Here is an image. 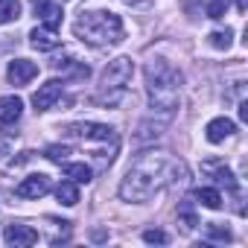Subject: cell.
I'll use <instances>...</instances> for the list:
<instances>
[{"instance_id":"6da1fadb","label":"cell","mask_w":248,"mask_h":248,"mask_svg":"<svg viewBox=\"0 0 248 248\" xmlns=\"http://www.w3.org/2000/svg\"><path fill=\"white\" fill-rule=\"evenodd\" d=\"M170 167H172V161L167 155L138 158L135 167L126 172V178L120 184V199L123 202H149L170 181Z\"/></svg>"},{"instance_id":"7c38bea8","label":"cell","mask_w":248,"mask_h":248,"mask_svg":"<svg viewBox=\"0 0 248 248\" xmlns=\"http://www.w3.org/2000/svg\"><path fill=\"white\" fill-rule=\"evenodd\" d=\"M35 9H38V18H41V24H44L47 30L59 32V27H62V18H64L62 6H59V3H50V0H41V3H35Z\"/></svg>"},{"instance_id":"ac0fdd59","label":"cell","mask_w":248,"mask_h":248,"mask_svg":"<svg viewBox=\"0 0 248 248\" xmlns=\"http://www.w3.org/2000/svg\"><path fill=\"white\" fill-rule=\"evenodd\" d=\"M196 199H199L204 207H210V210H219V207H222V196H219V190H213V187H199V190H196Z\"/></svg>"},{"instance_id":"d4e9b609","label":"cell","mask_w":248,"mask_h":248,"mask_svg":"<svg viewBox=\"0 0 248 248\" xmlns=\"http://www.w3.org/2000/svg\"><path fill=\"white\" fill-rule=\"evenodd\" d=\"M239 120H242V123L248 120V102H239Z\"/></svg>"},{"instance_id":"8fae6325","label":"cell","mask_w":248,"mask_h":248,"mask_svg":"<svg viewBox=\"0 0 248 248\" xmlns=\"http://www.w3.org/2000/svg\"><path fill=\"white\" fill-rule=\"evenodd\" d=\"M233 132H236L233 120H228V117H216V120H210V123H207L204 138H207L210 143H222V140H225V138H231Z\"/></svg>"},{"instance_id":"484cf974","label":"cell","mask_w":248,"mask_h":248,"mask_svg":"<svg viewBox=\"0 0 248 248\" xmlns=\"http://www.w3.org/2000/svg\"><path fill=\"white\" fill-rule=\"evenodd\" d=\"M126 3H129V6H146L149 0H126Z\"/></svg>"},{"instance_id":"ba28073f","label":"cell","mask_w":248,"mask_h":248,"mask_svg":"<svg viewBox=\"0 0 248 248\" xmlns=\"http://www.w3.org/2000/svg\"><path fill=\"white\" fill-rule=\"evenodd\" d=\"M50 190V178L47 175H30V178H24L18 187H15V193L21 196V199H41L44 193Z\"/></svg>"},{"instance_id":"9c48e42d","label":"cell","mask_w":248,"mask_h":248,"mask_svg":"<svg viewBox=\"0 0 248 248\" xmlns=\"http://www.w3.org/2000/svg\"><path fill=\"white\" fill-rule=\"evenodd\" d=\"M202 172H204V175H210L216 184H225L228 190H236L233 172L225 167V161H219V158H213V161H204V164H202Z\"/></svg>"},{"instance_id":"603a6c76","label":"cell","mask_w":248,"mask_h":248,"mask_svg":"<svg viewBox=\"0 0 248 248\" xmlns=\"http://www.w3.org/2000/svg\"><path fill=\"white\" fill-rule=\"evenodd\" d=\"M207 231H210V236H213V239H222V242H228V239H231V233H228V231H222V228H216L213 222L207 225Z\"/></svg>"},{"instance_id":"30bf717a","label":"cell","mask_w":248,"mask_h":248,"mask_svg":"<svg viewBox=\"0 0 248 248\" xmlns=\"http://www.w3.org/2000/svg\"><path fill=\"white\" fill-rule=\"evenodd\" d=\"M3 239L9 242V245H35L38 242V231L35 228H30V225H6V231H3Z\"/></svg>"},{"instance_id":"2e32d148","label":"cell","mask_w":248,"mask_h":248,"mask_svg":"<svg viewBox=\"0 0 248 248\" xmlns=\"http://www.w3.org/2000/svg\"><path fill=\"white\" fill-rule=\"evenodd\" d=\"M64 175L70 181H76V184H88L93 178V170L88 164H64Z\"/></svg>"},{"instance_id":"8992f818","label":"cell","mask_w":248,"mask_h":248,"mask_svg":"<svg viewBox=\"0 0 248 248\" xmlns=\"http://www.w3.org/2000/svg\"><path fill=\"white\" fill-rule=\"evenodd\" d=\"M6 76H9L12 85H27V82H32V79L38 76V64L30 62V59H15V62H9V67H6Z\"/></svg>"},{"instance_id":"cb8c5ba5","label":"cell","mask_w":248,"mask_h":248,"mask_svg":"<svg viewBox=\"0 0 248 248\" xmlns=\"http://www.w3.org/2000/svg\"><path fill=\"white\" fill-rule=\"evenodd\" d=\"M181 219L187 222L184 228H193V225H196V216H193V210H190V207H184V210H181Z\"/></svg>"},{"instance_id":"277c9868","label":"cell","mask_w":248,"mask_h":248,"mask_svg":"<svg viewBox=\"0 0 248 248\" xmlns=\"http://www.w3.org/2000/svg\"><path fill=\"white\" fill-rule=\"evenodd\" d=\"M132 73H135V64L132 59L120 56L114 62H108V67L102 70V88L96 93V102L102 105H117L123 96H126V88L132 82Z\"/></svg>"},{"instance_id":"9a60e30c","label":"cell","mask_w":248,"mask_h":248,"mask_svg":"<svg viewBox=\"0 0 248 248\" xmlns=\"http://www.w3.org/2000/svg\"><path fill=\"white\" fill-rule=\"evenodd\" d=\"M56 199H59L64 207L79 204V190H76V181H62V184L56 187Z\"/></svg>"},{"instance_id":"e0dca14e","label":"cell","mask_w":248,"mask_h":248,"mask_svg":"<svg viewBox=\"0 0 248 248\" xmlns=\"http://www.w3.org/2000/svg\"><path fill=\"white\" fill-rule=\"evenodd\" d=\"M21 18V0H0V27Z\"/></svg>"},{"instance_id":"5bb4252c","label":"cell","mask_w":248,"mask_h":248,"mask_svg":"<svg viewBox=\"0 0 248 248\" xmlns=\"http://www.w3.org/2000/svg\"><path fill=\"white\" fill-rule=\"evenodd\" d=\"M30 44H32L35 50H56V47H59V38H56L53 30L41 27V30H32V32H30Z\"/></svg>"},{"instance_id":"5b68a950","label":"cell","mask_w":248,"mask_h":248,"mask_svg":"<svg viewBox=\"0 0 248 248\" xmlns=\"http://www.w3.org/2000/svg\"><path fill=\"white\" fill-rule=\"evenodd\" d=\"M70 135H79L82 140H117L111 126H102V123H76V126L67 129Z\"/></svg>"},{"instance_id":"7a4b0ae2","label":"cell","mask_w":248,"mask_h":248,"mask_svg":"<svg viewBox=\"0 0 248 248\" xmlns=\"http://www.w3.org/2000/svg\"><path fill=\"white\" fill-rule=\"evenodd\" d=\"M181 79H184L181 70H175L164 59H152L146 64V91H149L152 114H158V120H164V123H170L175 108H178Z\"/></svg>"},{"instance_id":"3957f363","label":"cell","mask_w":248,"mask_h":248,"mask_svg":"<svg viewBox=\"0 0 248 248\" xmlns=\"http://www.w3.org/2000/svg\"><path fill=\"white\" fill-rule=\"evenodd\" d=\"M76 38L93 47H108L123 41V21L114 12H82L73 24Z\"/></svg>"},{"instance_id":"ffe728a7","label":"cell","mask_w":248,"mask_h":248,"mask_svg":"<svg viewBox=\"0 0 248 248\" xmlns=\"http://www.w3.org/2000/svg\"><path fill=\"white\" fill-rule=\"evenodd\" d=\"M67 155H73V152H70V146H59V143L47 146V152H44V158H50L53 164H64V161H67Z\"/></svg>"},{"instance_id":"52a82bcc","label":"cell","mask_w":248,"mask_h":248,"mask_svg":"<svg viewBox=\"0 0 248 248\" xmlns=\"http://www.w3.org/2000/svg\"><path fill=\"white\" fill-rule=\"evenodd\" d=\"M62 82L59 79H50V82H44L35 93H32V105H35V111H47V108H53V102L62 96Z\"/></svg>"},{"instance_id":"d6986e66","label":"cell","mask_w":248,"mask_h":248,"mask_svg":"<svg viewBox=\"0 0 248 248\" xmlns=\"http://www.w3.org/2000/svg\"><path fill=\"white\" fill-rule=\"evenodd\" d=\"M207 38H210V47L228 50V47H231V38H233V30H216V32H210Z\"/></svg>"},{"instance_id":"44dd1931","label":"cell","mask_w":248,"mask_h":248,"mask_svg":"<svg viewBox=\"0 0 248 248\" xmlns=\"http://www.w3.org/2000/svg\"><path fill=\"white\" fill-rule=\"evenodd\" d=\"M225 9H228V3H225V0H210V6H207V18L219 21V18L225 15Z\"/></svg>"},{"instance_id":"4fadbf2b","label":"cell","mask_w":248,"mask_h":248,"mask_svg":"<svg viewBox=\"0 0 248 248\" xmlns=\"http://www.w3.org/2000/svg\"><path fill=\"white\" fill-rule=\"evenodd\" d=\"M24 114V102L21 96H3L0 99V126H15Z\"/></svg>"},{"instance_id":"4316f807","label":"cell","mask_w":248,"mask_h":248,"mask_svg":"<svg viewBox=\"0 0 248 248\" xmlns=\"http://www.w3.org/2000/svg\"><path fill=\"white\" fill-rule=\"evenodd\" d=\"M236 9H239V12H245V0H236Z\"/></svg>"},{"instance_id":"7402d4cb","label":"cell","mask_w":248,"mask_h":248,"mask_svg":"<svg viewBox=\"0 0 248 248\" xmlns=\"http://www.w3.org/2000/svg\"><path fill=\"white\" fill-rule=\"evenodd\" d=\"M143 239H146V242H167L170 236H167L164 231H143Z\"/></svg>"}]
</instances>
